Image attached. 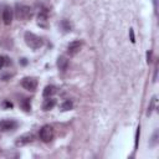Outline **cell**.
I'll list each match as a JSON object with an SVG mask.
<instances>
[{
  "label": "cell",
  "instance_id": "1",
  "mask_svg": "<svg viewBox=\"0 0 159 159\" xmlns=\"http://www.w3.org/2000/svg\"><path fill=\"white\" fill-rule=\"evenodd\" d=\"M34 15V10L33 8H30L29 5H25V4H16L15 6V16L18 20H21V21H27L33 18Z\"/></svg>",
  "mask_w": 159,
  "mask_h": 159
},
{
  "label": "cell",
  "instance_id": "2",
  "mask_svg": "<svg viewBox=\"0 0 159 159\" xmlns=\"http://www.w3.org/2000/svg\"><path fill=\"white\" fill-rule=\"evenodd\" d=\"M24 40H25L26 45H27L30 49H33V50H39V49H41V47L44 46V40H42L41 38H39L38 35L30 33V31L25 33Z\"/></svg>",
  "mask_w": 159,
  "mask_h": 159
},
{
  "label": "cell",
  "instance_id": "3",
  "mask_svg": "<svg viewBox=\"0 0 159 159\" xmlns=\"http://www.w3.org/2000/svg\"><path fill=\"white\" fill-rule=\"evenodd\" d=\"M39 136H40V139H41L44 143H50V142L54 139L55 131H54V128H52L51 125L46 124V125H44L42 128L40 129Z\"/></svg>",
  "mask_w": 159,
  "mask_h": 159
},
{
  "label": "cell",
  "instance_id": "4",
  "mask_svg": "<svg viewBox=\"0 0 159 159\" xmlns=\"http://www.w3.org/2000/svg\"><path fill=\"white\" fill-rule=\"evenodd\" d=\"M16 127H18V123L14 119H2L0 121V132L2 133L14 131Z\"/></svg>",
  "mask_w": 159,
  "mask_h": 159
},
{
  "label": "cell",
  "instance_id": "5",
  "mask_svg": "<svg viewBox=\"0 0 159 159\" xmlns=\"http://www.w3.org/2000/svg\"><path fill=\"white\" fill-rule=\"evenodd\" d=\"M21 86L30 92H34L38 88V81L34 77H24L21 81Z\"/></svg>",
  "mask_w": 159,
  "mask_h": 159
},
{
  "label": "cell",
  "instance_id": "6",
  "mask_svg": "<svg viewBox=\"0 0 159 159\" xmlns=\"http://www.w3.org/2000/svg\"><path fill=\"white\" fill-rule=\"evenodd\" d=\"M34 142V134H31V133H25L20 137L16 138L15 141V145L16 147H24V145H27L30 143H33Z\"/></svg>",
  "mask_w": 159,
  "mask_h": 159
},
{
  "label": "cell",
  "instance_id": "7",
  "mask_svg": "<svg viewBox=\"0 0 159 159\" xmlns=\"http://www.w3.org/2000/svg\"><path fill=\"white\" fill-rule=\"evenodd\" d=\"M81 46H82L81 41H77V40H76V41L70 42L69 46H67V52H69V55H70V56L77 55V54L80 52V50H81Z\"/></svg>",
  "mask_w": 159,
  "mask_h": 159
},
{
  "label": "cell",
  "instance_id": "8",
  "mask_svg": "<svg viewBox=\"0 0 159 159\" xmlns=\"http://www.w3.org/2000/svg\"><path fill=\"white\" fill-rule=\"evenodd\" d=\"M3 20H4V24L5 25H10L11 21H13V9L6 6L3 11Z\"/></svg>",
  "mask_w": 159,
  "mask_h": 159
},
{
  "label": "cell",
  "instance_id": "9",
  "mask_svg": "<svg viewBox=\"0 0 159 159\" xmlns=\"http://www.w3.org/2000/svg\"><path fill=\"white\" fill-rule=\"evenodd\" d=\"M38 25L42 29H47L49 27V18H47V14L45 13H40L38 15Z\"/></svg>",
  "mask_w": 159,
  "mask_h": 159
},
{
  "label": "cell",
  "instance_id": "10",
  "mask_svg": "<svg viewBox=\"0 0 159 159\" xmlns=\"http://www.w3.org/2000/svg\"><path fill=\"white\" fill-rule=\"evenodd\" d=\"M69 63L70 62H69L66 56H60L57 58V67H58L60 71H66L67 67H69Z\"/></svg>",
  "mask_w": 159,
  "mask_h": 159
},
{
  "label": "cell",
  "instance_id": "11",
  "mask_svg": "<svg viewBox=\"0 0 159 159\" xmlns=\"http://www.w3.org/2000/svg\"><path fill=\"white\" fill-rule=\"evenodd\" d=\"M55 106H56V100L55 98H51V97H47V100H45L44 103H42V109L44 111H50Z\"/></svg>",
  "mask_w": 159,
  "mask_h": 159
},
{
  "label": "cell",
  "instance_id": "12",
  "mask_svg": "<svg viewBox=\"0 0 159 159\" xmlns=\"http://www.w3.org/2000/svg\"><path fill=\"white\" fill-rule=\"evenodd\" d=\"M57 92V88L55 87V86H52V85H50V86H46L45 88H44V92H42V94H44V97H52L54 94Z\"/></svg>",
  "mask_w": 159,
  "mask_h": 159
},
{
  "label": "cell",
  "instance_id": "13",
  "mask_svg": "<svg viewBox=\"0 0 159 159\" xmlns=\"http://www.w3.org/2000/svg\"><path fill=\"white\" fill-rule=\"evenodd\" d=\"M60 26H61V29L63 31H65V33H70V31L72 30V25H71V22L69 20H62Z\"/></svg>",
  "mask_w": 159,
  "mask_h": 159
},
{
  "label": "cell",
  "instance_id": "14",
  "mask_svg": "<svg viewBox=\"0 0 159 159\" xmlns=\"http://www.w3.org/2000/svg\"><path fill=\"white\" fill-rule=\"evenodd\" d=\"M61 111H70V109H72L74 108V103H72V101H70V100H66V101H63L62 103H61Z\"/></svg>",
  "mask_w": 159,
  "mask_h": 159
},
{
  "label": "cell",
  "instance_id": "15",
  "mask_svg": "<svg viewBox=\"0 0 159 159\" xmlns=\"http://www.w3.org/2000/svg\"><path fill=\"white\" fill-rule=\"evenodd\" d=\"M155 105H157V97L153 96L150 102H149V106H148V111H147V116H150L153 113V111L155 109Z\"/></svg>",
  "mask_w": 159,
  "mask_h": 159
},
{
  "label": "cell",
  "instance_id": "16",
  "mask_svg": "<svg viewBox=\"0 0 159 159\" xmlns=\"http://www.w3.org/2000/svg\"><path fill=\"white\" fill-rule=\"evenodd\" d=\"M20 106H21V108H22L25 112H30V111H31V103H30V100H29V98L22 100V101L20 102Z\"/></svg>",
  "mask_w": 159,
  "mask_h": 159
},
{
  "label": "cell",
  "instance_id": "17",
  "mask_svg": "<svg viewBox=\"0 0 159 159\" xmlns=\"http://www.w3.org/2000/svg\"><path fill=\"white\" fill-rule=\"evenodd\" d=\"M10 63H11V61L9 60V57H6V56H0V70H3L5 66L10 65Z\"/></svg>",
  "mask_w": 159,
  "mask_h": 159
},
{
  "label": "cell",
  "instance_id": "18",
  "mask_svg": "<svg viewBox=\"0 0 159 159\" xmlns=\"http://www.w3.org/2000/svg\"><path fill=\"white\" fill-rule=\"evenodd\" d=\"M139 136H141V127L137 128V132H136V139H134V148L137 149L138 148V142H139Z\"/></svg>",
  "mask_w": 159,
  "mask_h": 159
},
{
  "label": "cell",
  "instance_id": "19",
  "mask_svg": "<svg viewBox=\"0 0 159 159\" xmlns=\"http://www.w3.org/2000/svg\"><path fill=\"white\" fill-rule=\"evenodd\" d=\"M157 138H158V132L155 131V132H154V134H153V137H152V141H150V143H149V145H150V147H154V145L157 144V142H158V139H157Z\"/></svg>",
  "mask_w": 159,
  "mask_h": 159
},
{
  "label": "cell",
  "instance_id": "20",
  "mask_svg": "<svg viewBox=\"0 0 159 159\" xmlns=\"http://www.w3.org/2000/svg\"><path fill=\"white\" fill-rule=\"evenodd\" d=\"M129 39H131V42H132V44L136 42V38H134V31H133V29H129Z\"/></svg>",
  "mask_w": 159,
  "mask_h": 159
},
{
  "label": "cell",
  "instance_id": "21",
  "mask_svg": "<svg viewBox=\"0 0 159 159\" xmlns=\"http://www.w3.org/2000/svg\"><path fill=\"white\" fill-rule=\"evenodd\" d=\"M3 107L4 108H13V103L9 102V101H4L3 102Z\"/></svg>",
  "mask_w": 159,
  "mask_h": 159
},
{
  "label": "cell",
  "instance_id": "22",
  "mask_svg": "<svg viewBox=\"0 0 159 159\" xmlns=\"http://www.w3.org/2000/svg\"><path fill=\"white\" fill-rule=\"evenodd\" d=\"M152 61V51H147V63Z\"/></svg>",
  "mask_w": 159,
  "mask_h": 159
},
{
  "label": "cell",
  "instance_id": "23",
  "mask_svg": "<svg viewBox=\"0 0 159 159\" xmlns=\"http://www.w3.org/2000/svg\"><path fill=\"white\" fill-rule=\"evenodd\" d=\"M21 62H22V65H26V63H27V62H26V58H22Z\"/></svg>",
  "mask_w": 159,
  "mask_h": 159
}]
</instances>
